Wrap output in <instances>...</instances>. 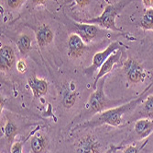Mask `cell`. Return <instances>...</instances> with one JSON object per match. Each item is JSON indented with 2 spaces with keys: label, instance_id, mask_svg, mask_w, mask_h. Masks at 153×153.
Wrapping results in <instances>:
<instances>
[{
  "label": "cell",
  "instance_id": "6da1fadb",
  "mask_svg": "<svg viewBox=\"0 0 153 153\" xmlns=\"http://www.w3.org/2000/svg\"><path fill=\"white\" fill-rule=\"evenodd\" d=\"M149 88L150 86L138 98L134 99L127 103H124L120 106L110 108L104 111L102 113L97 114L94 116H93L90 120L74 127V128H73V131L85 129V128H94L97 127L103 126V124H108V126L111 127H118L123 121V116L128 113H130L132 110H134L138 104L143 102L144 96L146 92L149 90Z\"/></svg>",
  "mask_w": 153,
  "mask_h": 153
},
{
  "label": "cell",
  "instance_id": "7a4b0ae2",
  "mask_svg": "<svg viewBox=\"0 0 153 153\" xmlns=\"http://www.w3.org/2000/svg\"><path fill=\"white\" fill-rule=\"evenodd\" d=\"M132 1L133 0H122L120 2L112 5H107L99 17L90 19V20H81L80 22L98 25L104 28V29L110 30L112 32H121L119 28L116 26V18Z\"/></svg>",
  "mask_w": 153,
  "mask_h": 153
},
{
  "label": "cell",
  "instance_id": "3957f363",
  "mask_svg": "<svg viewBox=\"0 0 153 153\" xmlns=\"http://www.w3.org/2000/svg\"><path fill=\"white\" fill-rule=\"evenodd\" d=\"M105 81V78H102L97 83V87L95 90L89 97L88 106L90 107L91 112L93 113H102L107 109L113 108L116 104L120 103L119 101H110L106 98L104 91Z\"/></svg>",
  "mask_w": 153,
  "mask_h": 153
},
{
  "label": "cell",
  "instance_id": "277c9868",
  "mask_svg": "<svg viewBox=\"0 0 153 153\" xmlns=\"http://www.w3.org/2000/svg\"><path fill=\"white\" fill-rule=\"evenodd\" d=\"M120 45L121 44L118 43V41H113V43H111L104 51L96 53L93 57L92 65L90 66L86 67L85 70H83V73L88 76H92L97 69H100L102 65L106 61V59L111 54L120 48Z\"/></svg>",
  "mask_w": 153,
  "mask_h": 153
},
{
  "label": "cell",
  "instance_id": "5b68a950",
  "mask_svg": "<svg viewBox=\"0 0 153 153\" xmlns=\"http://www.w3.org/2000/svg\"><path fill=\"white\" fill-rule=\"evenodd\" d=\"M123 70L129 82L137 84L143 82L146 78V72L143 66L136 59L129 57L124 63Z\"/></svg>",
  "mask_w": 153,
  "mask_h": 153
},
{
  "label": "cell",
  "instance_id": "8992f818",
  "mask_svg": "<svg viewBox=\"0 0 153 153\" xmlns=\"http://www.w3.org/2000/svg\"><path fill=\"white\" fill-rule=\"evenodd\" d=\"M73 27L76 34H78L85 44H89L96 38L99 32V28L94 24L74 22Z\"/></svg>",
  "mask_w": 153,
  "mask_h": 153
},
{
  "label": "cell",
  "instance_id": "52a82bcc",
  "mask_svg": "<svg viewBox=\"0 0 153 153\" xmlns=\"http://www.w3.org/2000/svg\"><path fill=\"white\" fill-rule=\"evenodd\" d=\"M87 46L82 38L76 34L72 33L68 38V50L67 54L72 58H79L85 53Z\"/></svg>",
  "mask_w": 153,
  "mask_h": 153
},
{
  "label": "cell",
  "instance_id": "ba28073f",
  "mask_svg": "<svg viewBox=\"0 0 153 153\" xmlns=\"http://www.w3.org/2000/svg\"><path fill=\"white\" fill-rule=\"evenodd\" d=\"M121 57H122V51L121 50H117L115 53H113L112 54L110 55V57L106 59V61L102 65V66L100 67L98 73H97L95 78H94V89H96L97 87V83L98 81L102 78H105V75H107L109 72L112 71V69L114 67V66L116 64H117L120 59H121Z\"/></svg>",
  "mask_w": 153,
  "mask_h": 153
},
{
  "label": "cell",
  "instance_id": "9c48e42d",
  "mask_svg": "<svg viewBox=\"0 0 153 153\" xmlns=\"http://www.w3.org/2000/svg\"><path fill=\"white\" fill-rule=\"evenodd\" d=\"M100 144L93 135H85L76 144L75 153H100Z\"/></svg>",
  "mask_w": 153,
  "mask_h": 153
},
{
  "label": "cell",
  "instance_id": "30bf717a",
  "mask_svg": "<svg viewBox=\"0 0 153 153\" xmlns=\"http://www.w3.org/2000/svg\"><path fill=\"white\" fill-rule=\"evenodd\" d=\"M17 64L16 54L10 45H3L0 49V68L1 71L7 72Z\"/></svg>",
  "mask_w": 153,
  "mask_h": 153
},
{
  "label": "cell",
  "instance_id": "8fae6325",
  "mask_svg": "<svg viewBox=\"0 0 153 153\" xmlns=\"http://www.w3.org/2000/svg\"><path fill=\"white\" fill-rule=\"evenodd\" d=\"M37 44L39 48H44L51 44L54 40V32L48 24L39 25L35 32Z\"/></svg>",
  "mask_w": 153,
  "mask_h": 153
},
{
  "label": "cell",
  "instance_id": "7c38bea8",
  "mask_svg": "<svg viewBox=\"0 0 153 153\" xmlns=\"http://www.w3.org/2000/svg\"><path fill=\"white\" fill-rule=\"evenodd\" d=\"M27 84L31 89L34 100L41 98L49 91V83L44 78H39L36 76H33L27 79Z\"/></svg>",
  "mask_w": 153,
  "mask_h": 153
},
{
  "label": "cell",
  "instance_id": "4fadbf2b",
  "mask_svg": "<svg viewBox=\"0 0 153 153\" xmlns=\"http://www.w3.org/2000/svg\"><path fill=\"white\" fill-rule=\"evenodd\" d=\"M78 98V92L76 90V86L72 81L70 84H68L67 87L62 89V103L64 108L71 109L76 103Z\"/></svg>",
  "mask_w": 153,
  "mask_h": 153
},
{
  "label": "cell",
  "instance_id": "5bb4252c",
  "mask_svg": "<svg viewBox=\"0 0 153 153\" xmlns=\"http://www.w3.org/2000/svg\"><path fill=\"white\" fill-rule=\"evenodd\" d=\"M135 131L141 138L149 136L153 132V120L149 118H140L135 123Z\"/></svg>",
  "mask_w": 153,
  "mask_h": 153
},
{
  "label": "cell",
  "instance_id": "9a60e30c",
  "mask_svg": "<svg viewBox=\"0 0 153 153\" xmlns=\"http://www.w3.org/2000/svg\"><path fill=\"white\" fill-rule=\"evenodd\" d=\"M48 137L40 133L35 134L30 140V148L33 153H43L48 148Z\"/></svg>",
  "mask_w": 153,
  "mask_h": 153
},
{
  "label": "cell",
  "instance_id": "2e32d148",
  "mask_svg": "<svg viewBox=\"0 0 153 153\" xmlns=\"http://www.w3.org/2000/svg\"><path fill=\"white\" fill-rule=\"evenodd\" d=\"M16 44H17V47H18L19 53L22 55H26L31 50L32 39L29 34L22 33L18 36V38L16 40Z\"/></svg>",
  "mask_w": 153,
  "mask_h": 153
},
{
  "label": "cell",
  "instance_id": "e0dca14e",
  "mask_svg": "<svg viewBox=\"0 0 153 153\" xmlns=\"http://www.w3.org/2000/svg\"><path fill=\"white\" fill-rule=\"evenodd\" d=\"M140 27L144 31H153V8H148L140 20Z\"/></svg>",
  "mask_w": 153,
  "mask_h": 153
},
{
  "label": "cell",
  "instance_id": "ac0fdd59",
  "mask_svg": "<svg viewBox=\"0 0 153 153\" xmlns=\"http://www.w3.org/2000/svg\"><path fill=\"white\" fill-rule=\"evenodd\" d=\"M141 106L140 113H142V116L144 118L153 119V95L148 96Z\"/></svg>",
  "mask_w": 153,
  "mask_h": 153
},
{
  "label": "cell",
  "instance_id": "d6986e66",
  "mask_svg": "<svg viewBox=\"0 0 153 153\" xmlns=\"http://www.w3.org/2000/svg\"><path fill=\"white\" fill-rule=\"evenodd\" d=\"M18 133V127L11 120H8L5 127V136L9 143H12Z\"/></svg>",
  "mask_w": 153,
  "mask_h": 153
},
{
  "label": "cell",
  "instance_id": "ffe728a7",
  "mask_svg": "<svg viewBox=\"0 0 153 153\" xmlns=\"http://www.w3.org/2000/svg\"><path fill=\"white\" fill-rule=\"evenodd\" d=\"M25 0H7V5L10 9H18L19 8Z\"/></svg>",
  "mask_w": 153,
  "mask_h": 153
},
{
  "label": "cell",
  "instance_id": "44dd1931",
  "mask_svg": "<svg viewBox=\"0 0 153 153\" xmlns=\"http://www.w3.org/2000/svg\"><path fill=\"white\" fill-rule=\"evenodd\" d=\"M23 142L22 141H16L11 146V153H22Z\"/></svg>",
  "mask_w": 153,
  "mask_h": 153
},
{
  "label": "cell",
  "instance_id": "7402d4cb",
  "mask_svg": "<svg viewBox=\"0 0 153 153\" xmlns=\"http://www.w3.org/2000/svg\"><path fill=\"white\" fill-rule=\"evenodd\" d=\"M16 66H17V69H18V71L19 73H25L27 71V63L25 60L23 59H20L17 62L16 64Z\"/></svg>",
  "mask_w": 153,
  "mask_h": 153
},
{
  "label": "cell",
  "instance_id": "603a6c76",
  "mask_svg": "<svg viewBox=\"0 0 153 153\" xmlns=\"http://www.w3.org/2000/svg\"><path fill=\"white\" fill-rule=\"evenodd\" d=\"M123 153H142V152H141V150H140V148H138L137 146L129 145L124 149Z\"/></svg>",
  "mask_w": 153,
  "mask_h": 153
},
{
  "label": "cell",
  "instance_id": "cb8c5ba5",
  "mask_svg": "<svg viewBox=\"0 0 153 153\" xmlns=\"http://www.w3.org/2000/svg\"><path fill=\"white\" fill-rule=\"evenodd\" d=\"M74 1L80 8H85L91 3V0H74Z\"/></svg>",
  "mask_w": 153,
  "mask_h": 153
},
{
  "label": "cell",
  "instance_id": "d4e9b609",
  "mask_svg": "<svg viewBox=\"0 0 153 153\" xmlns=\"http://www.w3.org/2000/svg\"><path fill=\"white\" fill-rule=\"evenodd\" d=\"M142 3L147 9L151 8L153 7V0H142Z\"/></svg>",
  "mask_w": 153,
  "mask_h": 153
},
{
  "label": "cell",
  "instance_id": "484cf974",
  "mask_svg": "<svg viewBox=\"0 0 153 153\" xmlns=\"http://www.w3.org/2000/svg\"><path fill=\"white\" fill-rule=\"evenodd\" d=\"M31 3L35 6H41V5H44L47 0H30Z\"/></svg>",
  "mask_w": 153,
  "mask_h": 153
},
{
  "label": "cell",
  "instance_id": "4316f807",
  "mask_svg": "<svg viewBox=\"0 0 153 153\" xmlns=\"http://www.w3.org/2000/svg\"><path fill=\"white\" fill-rule=\"evenodd\" d=\"M119 148H117V147H114V146H112L107 151H106V153H115V151L117 150V149H118Z\"/></svg>",
  "mask_w": 153,
  "mask_h": 153
}]
</instances>
